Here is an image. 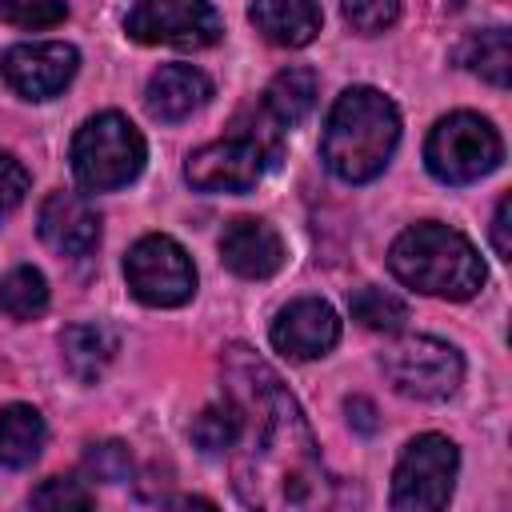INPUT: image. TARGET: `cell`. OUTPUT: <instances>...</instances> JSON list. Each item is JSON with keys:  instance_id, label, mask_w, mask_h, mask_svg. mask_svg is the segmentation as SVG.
<instances>
[{"instance_id": "6da1fadb", "label": "cell", "mask_w": 512, "mask_h": 512, "mask_svg": "<svg viewBox=\"0 0 512 512\" xmlns=\"http://www.w3.org/2000/svg\"><path fill=\"white\" fill-rule=\"evenodd\" d=\"M224 396L236 404L240 432L232 484L256 508H316L328 496L316 436L284 380L244 344L224 352Z\"/></svg>"}, {"instance_id": "7a4b0ae2", "label": "cell", "mask_w": 512, "mask_h": 512, "mask_svg": "<svg viewBox=\"0 0 512 512\" xmlns=\"http://www.w3.org/2000/svg\"><path fill=\"white\" fill-rule=\"evenodd\" d=\"M400 144V112L396 104L368 88L356 84L348 92L336 96L328 124H324V140H320V156L328 164V172L344 184H364L376 180L392 152Z\"/></svg>"}, {"instance_id": "3957f363", "label": "cell", "mask_w": 512, "mask_h": 512, "mask_svg": "<svg viewBox=\"0 0 512 512\" xmlns=\"http://www.w3.org/2000/svg\"><path fill=\"white\" fill-rule=\"evenodd\" d=\"M388 268L400 284L440 300H468L488 276L476 244L436 220L404 228L388 248Z\"/></svg>"}, {"instance_id": "277c9868", "label": "cell", "mask_w": 512, "mask_h": 512, "mask_svg": "<svg viewBox=\"0 0 512 512\" xmlns=\"http://www.w3.org/2000/svg\"><path fill=\"white\" fill-rule=\"evenodd\" d=\"M144 156V136L120 112H100L84 120L72 136V172L88 192H112L132 184L144 168Z\"/></svg>"}, {"instance_id": "5b68a950", "label": "cell", "mask_w": 512, "mask_h": 512, "mask_svg": "<svg viewBox=\"0 0 512 512\" xmlns=\"http://www.w3.org/2000/svg\"><path fill=\"white\" fill-rule=\"evenodd\" d=\"M504 160L500 132L476 112H452L436 120L424 144V164L440 184H476Z\"/></svg>"}, {"instance_id": "8992f818", "label": "cell", "mask_w": 512, "mask_h": 512, "mask_svg": "<svg viewBox=\"0 0 512 512\" xmlns=\"http://www.w3.org/2000/svg\"><path fill=\"white\" fill-rule=\"evenodd\" d=\"M460 452L448 436L424 432L404 444L392 472V508L400 512H436L452 500Z\"/></svg>"}, {"instance_id": "52a82bcc", "label": "cell", "mask_w": 512, "mask_h": 512, "mask_svg": "<svg viewBox=\"0 0 512 512\" xmlns=\"http://www.w3.org/2000/svg\"><path fill=\"white\" fill-rule=\"evenodd\" d=\"M124 280L132 296L148 308H176L188 304L196 292V268L192 256L164 232L140 236L124 256Z\"/></svg>"}, {"instance_id": "ba28073f", "label": "cell", "mask_w": 512, "mask_h": 512, "mask_svg": "<svg viewBox=\"0 0 512 512\" xmlns=\"http://www.w3.org/2000/svg\"><path fill=\"white\" fill-rule=\"evenodd\" d=\"M380 368L388 384L408 400H448L464 380V360L436 336H408L384 348Z\"/></svg>"}, {"instance_id": "9c48e42d", "label": "cell", "mask_w": 512, "mask_h": 512, "mask_svg": "<svg viewBox=\"0 0 512 512\" xmlns=\"http://www.w3.org/2000/svg\"><path fill=\"white\" fill-rule=\"evenodd\" d=\"M124 32L136 44L208 48L220 40V16L208 0H132Z\"/></svg>"}, {"instance_id": "30bf717a", "label": "cell", "mask_w": 512, "mask_h": 512, "mask_svg": "<svg viewBox=\"0 0 512 512\" xmlns=\"http://www.w3.org/2000/svg\"><path fill=\"white\" fill-rule=\"evenodd\" d=\"M264 160H268L264 140L236 132L196 148L184 164V176L200 192H248L264 176Z\"/></svg>"}, {"instance_id": "8fae6325", "label": "cell", "mask_w": 512, "mask_h": 512, "mask_svg": "<svg viewBox=\"0 0 512 512\" xmlns=\"http://www.w3.org/2000/svg\"><path fill=\"white\" fill-rule=\"evenodd\" d=\"M80 68V52L64 40H40V44H12L0 56V80L24 96V100H52L68 88V80Z\"/></svg>"}, {"instance_id": "7c38bea8", "label": "cell", "mask_w": 512, "mask_h": 512, "mask_svg": "<svg viewBox=\"0 0 512 512\" xmlns=\"http://www.w3.org/2000/svg\"><path fill=\"white\" fill-rule=\"evenodd\" d=\"M268 336H272V348L284 352L288 360H316L340 340V320H336L332 304H324L316 296H300L276 312Z\"/></svg>"}, {"instance_id": "4fadbf2b", "label": "cell", "mask_w": 512, "mask_h": 512, "mask_svg": "<svg viewBox=\"0 0 512 512\" xmlns=\"http://www.w3.org/2000/svg\"><path fill=\"white\" fill-rule=\"evenodd\" d=\"M36 228L60 256H88L100 244V212L76 192H48L36 212Z\"/></svg>"}, {"instance_id": "5bb4252c", "label": "cell", "mask_w": 512, "mask_h": 512, "mask_svg": "<svg viewBox=\"0 0 512 512\" xmlns=\"http://www.w3.org/2000/svg\"><path fill=\"white\" fill-rule=\"evenodd\" d=\"M220 260L244 280H268L284 264V240L268 220L240 216L220 236Z\"/></svg>"}, {"instance_id": "9a60e30c", "label": "cell", "mask_w": 512, "mask_h": 512, "mask_svg": "<svg viewBox=\"0 0 512 512\" xmlns=\"http://www.w3.org/2000/svg\"><path fill=\"white\" fill-rule=\"evenodd\" d=\"M212 96V80L192 68V64H164L152 72L148 80V92H144V104L156 120L164 124H176L184 116H192L196 108H204Z\"/></svg>"}, {"instance_id": "2e32d148", "label": "cell", "mask_w": 512, "mask_h": 512, "mask_svg": "<svg viewBox=\"0 0 512 512\" xmlns=\"http://www.w3.org/2000/svg\"><path fill=\"white\" fill-rule=\"evenodd\" d=\"M248 20L268 44H280V48H304L320 32L316 0H252Z\"/></svg>"}, {"instance_id": "e0dca14e", "label": "cell", "mask_w": 512, "mask_h": 512, "mask_svg": "<svg viewBox=\"0 0 512 512\" xmlns=\"http://www.w3.org/2000/svg\"><path fill=\"white\" fill-rule=\"evenodd\" d=\"M120 352V340L112 328L104 324H72L60 332V356H64V368L80 380V384H96L104 376V368L116 360Z\"/></svg>"}, {"instance_id": "ac0fdd59", "label": "cell", "mask_w": 512, "mask_h": 512, "mask_svg": "<svg viewBox=\"0 0 512 512\" xmlns=\"http://www.w3.org/2000/svg\"><path fill=\"white\" fill-rule=\"evenodd\" d=\"M44 416L32 404H4L0 408V464L28 468L44 448Z\"/></svg>"}, {"instance_id": "d6986e66", "label": "cell", "mask_w": 512, "mask_h": 512, "mask_svg": "<svg viewBox=\"0 0 512 512\" xmlns=\"http://www.w3.org/2000/svg\"><path fill=\"white\" fill-rule=\"evenodd\" d=\"M316 92H320V80H316L312 68H284V72L272 76V84L264 92V104H268V112L280 128H292L312 112Z\"/></svg>"}, {"instance_id": "ffe728a7", "label": "cell", "mask_w": 512, "mask_h": 512, "mask_svg": "<svg viewBox=\"0 0 512 512\" xmlns=\"http://www.w3.org/2000/svg\"><path fill=\"white\" fill-rule=\"evenodd\" d=\"M460 64L468 72H476L480 80L496 84V88H508V76H512V44H508V28H484V32H472L460 48Z\"/></svg>"}, {"instance_id": "44dd1931", "label": "cell", "mask_w": 512, "mask_h": 512, "mask_svg": "<svg viewBox=\"0 0 512 512\" xmlns=\"http://www.w3.org/2000/svg\"><path fill=\"white\" fill-rule=\"evenodd\" d=\"M0 308L12 316V320H32L48 308V280L40 268L32 264H20L12 268L4 280H0Z\"/></svg>"}, {"instance_id": "7402d4cb", "label": "cell", "mask_w": 512, "mask_h": 512, "mask_svg": "<svg viewBox=\"0 0 512 512\" xmlns=\"http://www.w3.org/2000/svg\"><path fill=\"white\" fill-rule=\"evenodd\" d=\"M348 308H352V320L364 324V328H372V332H400L404 320H408V304L396 292L376 288V284L356 288L352 300H348Z\"/></svg>"}, {"instance_id": "603a6c76", "label": "cell", "mask_w": 512, "mask_h": 512, "mask_svg": "<svg viewBox=\"0 0 512 512\" xmlns=\"http://www.w3.org/2000/svg\"><path fill=\"white\" fill-rule=\"evenodd\" d=\"M236 432H240V416H236V404H232L228 396H224V404H208V408L196 416V424H192V440H196V448L208 452V456L228 452V448L236 444Z\"/></svg>"}, {"instance_id": "cb8c5ba5", "label": "cell", "mask_w": 512, "mask_h": 512, "mask_svg": "<svg viewBox=\"0 0 512 512\" xmlns=\"http://www.w3.org/2000/svg\"><path fill=\"white\" fill-rule=\"evenodd\" d=\"M84 472L92 480H104V484H120L132 476V452L128 444L120 440H100V444H88L84 452Z\"/></svg>"}, {"instance_id": "d4e9b609", "label": "cell", "mask_w": 512, "mask_h": 512, "mask_svg": "<svg viewBox=\"0 0 512 512\" xmlns=\"http://www.w3.org/2000/svg\"><path fill=\"white\" fill-rule=\"evenodd\" d=\"M340 12H344V24L360 36H376L384 28L396 24L400 16V0H340Z\"/></svg>"}, {"instance_id": "484cf974", "label": "cell", "mask_w": 512, "mask_h": 512, "mask_svg": "<svg viewBox=\"0 0 512 512\" xmlns=\"http://www.w3.org/2000/svg\"><path fill=\"white\" fill-rule=\"evenodd\" d=\"M68 16V0H0V20L16 28H56Z\"/></svg>"}, {"instance_id": "4316f807", "label": "cell", "mask_w": 512, "mask_h": 512, "mask_svg": "<svg viewBox=\"0 0 512 512\" xmlns=\"http://www.w3.org/2000/svg\"><path fill=\"white\" fill-rule=\"evenodd\" d=\"M92 500H96V496H92L88 484L76 480V476H52V480H44V484L28 496L32 508H88Z\"/></svg>"}, {"instance_id": "83f0119b", "label": "cell", "mask_w": 512, "mask_h": 512, "mask_svg": "<svg viewBox=\"0 0 512 512\" xmlns=\"http://www.w3.org/2000/svg\"><path fill=\"white\" fill-rule=\"evenodd\" d=\"M24 192H28V168L12 152H0V220L20 208Z\"/></svg>"}, {"instance_id": "f1b7e54d", "label": "cell", "mask_w": 512, "mask_h": 512, "mask_svg": "<svg viewBox=\"0 0 512 512\" xmlns=\"http://www.w3.org/2000/svg\"><path fill=\"white\" fill-rule=\"evenodd\" d=\"M508 208H512V200H508V196H500L496 216H492V248H496V256H500V260H512V240H508Z\"/></svg>"}, {"instance_id": "f546056e", "label": "cell", "mask_w": 512, "mask_h": 512, "mask_svg": "<svg viewBox=\"0 0 512 512\" xmlns=\"http://www.w3.org/2000/svg\"><path fill=\"white\" fill-rule=\"evenodd\" d=\"M348 424L356 428V432H376V408H372V400H364V396H352L348 400Z\"/></svg>"}]
</instances>
